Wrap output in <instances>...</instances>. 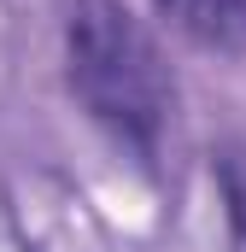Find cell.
Segmentation results:
<instances>
[{
  "label": "cell",
  "mask_w": 246,
  "mask_h": 252,
  "mask_svg": "<svg viewBox=\"0 0 246 252\" xmlns=\"http://www.w3.org/2000/svg\"><path fill=\"white\" fill-rule=\"evenodd\" d=\"M64 47H70V88L82 94L94 124H106L135 158H153L170 118V82L153 35L118 0H76Z\"/></svg>",
  "instance_id": "1"
},
{
  "label": "cell",
  "mask_w": 246,
  "mask_h": 252,
  "mask_svg": "<svg viewBox=\"0 0 246 252\" xmlns=\"http://www.w3.org/2000/svg\"><path fill=\"white\" fill-rule=\"evenodd\" d=\"M158 12L211 53H246V0H158Z\"/></svg>",
  "instance_id": "2"
},
{
  "label": "cell",
  "mask_w": 246,
  "mask_h": 252,
  "mask_svg": "<svg viewBox=\"0 0 246 252\" xmlns=\"http://www.w3.org/2000/svg\"><path fill=\"white\" fill-rule=\"evenodd\" d=\"M217 182H223V199H229V217L246 235V147H229L217 158Z\"/></svg>",
  "instance_id": "3"
}]
</instances>
